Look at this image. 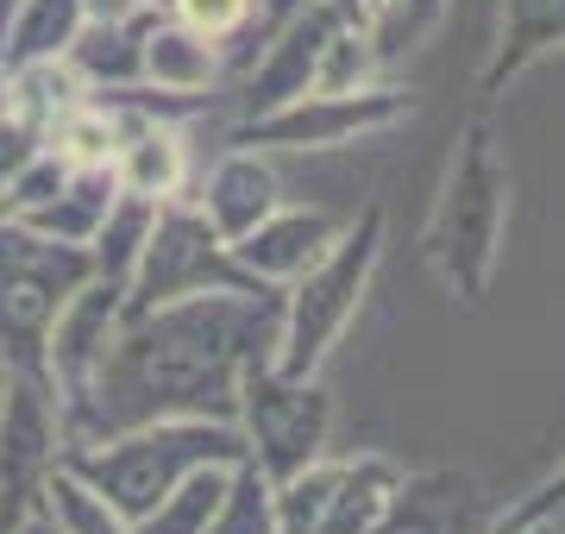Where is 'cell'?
<instances>
[{
    "label": "cell",
    "instance_id": "5bb4252c",
    "mask_svg": "<svg viewBox=\"0 0 565 534\" xmlns=\"http://www.w3.org/2000/svg\"><path fill=\"white\" fill-rule=\"evenodd\" d=\"M221 76V44H207L202 32H189L182 20L158 13L145 32V57H139V83L163 88V95H207Z\"/></svg>",
    "mask_w": 565,
    "mask_h": 534
},
{
    "label": "cell",
    "instance_id": "603a6c76",
    "mask_svg": "<svg viewBox=\"0 0 565 534\" xmlns=\"http://www.w3.org/2000/svg\"><path fill=\"white\" fill-rule=\"evenodd\" d=\"M226 478H233V466H202V472H189L158 510H145L126 534H202L207 522H214V510H221Z\"/></svg>",
    "mask_w": 565,
    "mask_h": 534
},
{
    "label": "cell",
    "instance_id": "3957f363",
    "mask_svg": "<svg viewBox=\"0 0 565 534\" xmlns=\"http://www.w3.org/2000/svg\"><path fill=\"white\" fill-rule=\"evenodd\" d=\"M57 459L82 484H95L126 515V528H132L189 472H202V466H239L245 434H239V421H214V415H170V421H145V428L107 434V440H88V447H63Z\"/></svg>",
    "mask_w": 565,
    "mask_h": 534
},
{
    "label": "cell",
    "instance_id": "2e32d148",
    "mask_svg": "<svg viewBox=\"0 0 565 534\" xmlns=\"http://www.w3.org/2000/svg\"><path fill=\"white\" fill-rule=\"evenodd\" d=\"M114 195H120V183H114V164H102V170H70V183H63L51 202L20 207V214H7V221H20L25 233L57 239V246H88Z\"/></svg>",
    "mask_w": 565,
    "mask_h": 534
},
{
    "label": "cell",
    "instance_id": "ac0fdd59",
    "mask_svg": "<svg viewBox=\"0 0 565 534\" xmlns=\"http://www.w3.org/2000/svg\"><path fill=\"white\" fill-rule=\"evenodd\" d=\"M158 13H139V20H120V25H102V20H82L76 44L63 51L70 70H76L88 88H126L139 83V57H145V32H151Z\"/></svg>",
    "mask_w": 565,
    "mask_h": 534
},
{
    "label": "cell",
    "instance_id": "d4e9b609",
    "mask_svg": "<svg viewBox=\"0 0 565 534\" xmlns=\"http://www.w3.org/2000/svg\"><path fill=\"white\" fill-rule=\"evenodd\" d=\"M163 13L182 20L189 32H202L207 44H226V39H239L245 25H252L258 0H163Z\"/></svg>",
    "mask_w": 565,
    "mask_h": 534
},
{
    "label": "cell",
    "instance_id": "f546056e",
    "mask_svg": "<svg viewBox=\"0 0 565 534\" xmlns=\"http://www.w3.org/2000/svg\"><path fill=\"white\" fill-rule=\"evenodd\" d=\"M25 0H0V32H7V25H13V13H20Z\"/></svg>",
    "mask_w": 565,
    "mask_h": 534
},
{
    "label": "cell",
    "instance_id": "8fae6325",
    "mask_svg": "<svg viewBox=\"0 0 565 534\" xmlns=\"http://www.w3.org/2000/svg\"><path fill=\"white\" fill-rule=\"evenodd\" d=\"M340 25L345 20L327 7V0H308V7H296V13L277 25V32H264V51H258V63H252V76H245L239 120L270 114V107L308 95V88H315V70H321V51L333 44Z\"/></svg>",
    "mask_w": 565,
    "mask_h": 534
},
{
    "label": "cell",
    "instance_id": "4dcf8cb0",
    "mask_svg": "<svg viewBox=\"0 0 565 534\" xmlns=\"http://www.w3.org/2000/svg\"><path fill=\"white\" fill-rule=\"evenodd\" d=\"M0 396H7V365H0Z\"/></svg>",
    "mask_w": 565,
    "mask_h": 534
},
{
    "label": "cell",
    "instance_id": "ffe728a7",
    "mask_svg": "<svg viewBox=\"0 0 565 534\" xmlns=\"http://www.w3.org/2000/svg\"><path fill=\"white\" fill-rule=\"evenodd\" d=\"M76 32H82V0H25L13 25L0 32V70L63 57L76 44Z\"/></svg>",
    "mask_w": 565,
    "mask_h": 534
},
{
    "label": "cell",
    "instance_id": "44dd1931",
    "mask_svg": "<svg viewBox=\"0 0 565 534\" xmlns=\"http://www.w3.org/2000/svg\"><path fill=\"white\" fill-rule=\"evenodd\" d=\"M151 221H158V202H145V195H132V189H120V195L107 202L102 226H95V239H88V265H95L102 284L126 289V277H132V265H139V252H145Z\"/></svg>",
    "mask_w": 565,
    "mask_h": 534
},
{
    "label": "cell",
    "instance_id": "7402d4cb",
    "mask_svg": "<svg viewBox=\"0 0 565 534\" xmlns=\"http://www.w3.org/2000/svg\"><path fill=\"white\" fill-rule=\"evenodd\" d=\"M459 503H465V478H452V472L403 478V491H396L390 515L371 534H452Z\"/></svg>",
    "mask_w": 565,
    "mask_h": 534
},
{
    "label": "cell",
    "instance_id": "e0dca14e",
    "mask_svg": "<svg viewBox=\"0 0 565 534\" xmlns=\"http://www.w3.org/2000/svg\"><path fill=\"white\" fill-rule=\"evenodd\" d=\"M403 491V466L384 459V452H364V459H340V478H333V496H327V515L315 534H371L390 515Z\"/></svg>",
    "mask_w": 565,
    "mask_h": 534
},
{
    "label": "cell",
    "instance_id": "7a4b0ae2",
    "mask_svg": "<svg viewBox=\"0 0 565 534\" xmlns=\"http://www.w3.org/2000/svg\"><path fill=\"white\" fill-rule=\"evenodd\" d=\"M509 195H515V189H509V164H503V145H497V126L478 114V120L459 126V139L446 151L440 189H434V207H427V226H422L427 270H434L459 302H484L490 277H497Z\"/></svg>",
    "mask_w": 565,
    "mask_h": 534
},
{
    "label": "cell",
    "instance_id": "6da1fadb",
    "mask_svg": "<svg viewBox=\"0 0 565 534\" xmlns=\"http://www.w3.org/2000/svg\"><path fill=\"white\" fill-rule=\"evenodd\" d=\"M277 321L282 289H258V296L214 289L120 321L95 371V391L63 428V447H88L170 415L233 421L245 359H277Z\"/></svg>",
    "mask_w": 565,
    "mask_h": 534
},
{
    "label": "cell",
    "instance_id": "30bf717a",
    "mask_svg": "<svg viewBox=\"0 0 565 534\" xmlns=\"http://www.w3.org/2000/svg\"><path fill=\"white\" fill-rule=\"evenodd\" d=\"M57 452H63L57 396L32 377L7 371V396H0V534H13L20 515H32V491H39L44 466Z\"/></svg>",
    "mask_w": 565,
    "mask_h": 534
},
{
    "label": "cell",
    "instance_id": "4316f807",
    "mask_svg": "<svg viewBox=\"0 0 565 534\" xmlns=\"http://www.w3.org/2000/svg\"><path fill=\"white\" fill-rule=\"evenodd\" d=\"M139 13H163V7L158 0H82V20H102V25L139 20Z\"/></svg>",
    "mask_w": 565,
    "mask_h": 534
},
{
    "label": "cell",
    "instance_id": "cb8c5ba5",
    "mask_svg": "<svg viewBox=\"0 0 565 534\" xmlns=\"http://www.w3.org/2000/svg\"><path fill=\"white\" fill-rule=\"evenodd\" d=\"M202 534H277V503H270V478H264L258 466H252V459H239V466H233L221 510H214V522H207Z\"/></svg>",
    "mask_w": 565,
    "mask_h": 534
},
{
    "label": "cell",
    "instance_id": "484cf974",
    "mask_svg": "<svg viewBox=\"0 0 565 534\" xmlns=\"http://www.w3.org/2000/svg\"><path fill=\"white\" fill-rule=\"evenodd\" d=\"M559 510H565V466H559V472H546L541 484H534V491L522 496V503H509V510L497 515V522H490V534H527V528H546V522H553Z\"/></svg>",
    "mask_w": 565,
    "mask_h": 534
},
{
    "label": "cell",
    "instance_id": "277c9868",
    "mask_svg": "<svg viewBox=\"0 0 565 534\" xmlns=\"http://www.w3.org/2000/svg\"><path fill=\"white\" fill-rule=\"evenodd\" d=\"M384 233H390V214L371 202L364 214L345 221V233L296 277V284H282L277 359H270L282 377H321V365L333 359V346L345 340V328H352L359 309H364L371 270L384 258Z\"/></svg>",
    "mask_w": 565,
    "mask_h": 534
},
{
    "label": "cell",
    "instance_id": "5b68a950",
    "mask_svg": "<svg viewBox=\"0 0 565 534\" xmlns=\"http://www.w3.org/2000/svg\"><path fill=\"white\" fill-rule=\"evenodd\" d=\"M95 277L88 246H57L0 214V365L44 384V340L57 309ZM51 391V384H44Z\"/></svg>",
    "mask_w": 565,
    "mask_h": 534
},
{
    "label": "cell",
    "instance_id": "52a82bcc",
    "mask_svg": "<svg viewBox=\"0 0 565 534\" xmlns=\"http://www.w3.org/2000/svg\"><path fill=\"white\" fill-rule=\"evenodd\" d=\"M233 421L245 434V459L270 484H282V478H296L302 466H315L327 452L333 396L321 391V377H282L270 359H245Z\"/></svg>",
    "mask_w": 565,
    "mask_h": 534
},
{
    "label": "cell",
    "instance_id": "ba28073f",
    "mask_svg": "<svg viewBox=\"0 0 565 534\" xmlns=\"http://www.w3.org/2000/svg\"><path fill=\"white\" fill-rule=\"evenodd\" d=\"M408 120V95L403 88H352V95H321L308 88L296 102L270 107V114H252L226 132V145H252V151H340L352 139H371V132H390V126Z\"/></svg>",
    "mask_w": 565,
    "mask_h": 534
},
{
    "label": "cell",
    "instance_id": "1f68e13d",
    "mask_svg": "<svg viewBox=\"0 0 565 534\" xmlns=\"http://www.w3.org/2000/svg\"><path fill=\"white\" fill-rule=\"evenodd\" d=\"M258 7H264V0H258Z\"/></svg>",
    "mask_w": 565,
    "mask_h": 534
},
{
    "label": "cell",
    "instance_id": "83f0119b",
    "mask_svg": "<svg viewBox=\"0 0 565 534\" xmlns=\"http://www.w3.org/2000/svg\"><path fill=\"white\" fill-rule=\"evenodd\" d=\"M327 7H333V13H340L345 25H359V20H364V7H371V0H327Z\"/></svg>",
    "mask_w": 565,
    "mask_h": 534
},
{
    "label": "cell",
    "instance_id": "f1b7e54d",
    "mask_svg": "<svg viewBox=\"0 0 565 534\" xmlns=\"http://www.w3.org/2000/svg\"><path fill=\"white\" fill-rule=\"evenodd\" d=\"M13 534H57V528H51V522H44V515L32 510V515H20V528H13Z\"/></svg>",
    "mask_w": 565,
    "mask_h": 534
},
{
    "label": "cell",
    "instance_id": "9c48e42d",
    "mask_svg": "<svg viewBox=\"0 0 565 534\" xmlns=\"http://www.w3.org/2000/svg\"><path fill=\"white\" fill-rule=\"evenodd\" d=\"M120 284H102V277H88V284L70 296L51 321V340H44V384L57 396V421L70 428L76 409L88 403L95 391V371H102L107 346H114V328H120Z\"/></svg>",
    "mask_w": 565,
    "mask_h": 534
},
{
    "label": "cell",
    "instance_id": "7c38bea8",
    "mask_svg": "<svg viewBox=\"0 0 565 534\" xmlns=\"http://www.w3.org/2000/svg\"><path fill=\"white\" fill-rule=\"evenodd\" d=\"M340 233H345V214H327V207H270L245 239H233V258L264 289H282V284H296Z\"/></svg>",
    "mask_w": 565,
    "mask_h": 534
},
{
    "label": "cell",
    "instance_id": "4fadbf2b",
    "mask_svg": "<svg viewBox=\"0 0 565 534\" xmlns=\"http://www.w3.org/2000/svg\"><path fill=\"white\" fill-rule=\"evenodd\" d=\"M195 207H202L207 226L233 246V239H245L270 207H282V183H277V170H270L264 151H252V145H226L221 158L207 164L202 189H195Z\"/></svg>",
    "mask_w": 565,
    "mask_h": 534
},
{
    "label": "cell",
    "instance_id": "8992f818",
    "mask_svg": "<svg viewBox=\"0 0 565 534\" xmlns=\"http://www.w3.org/2000/svg\"><path fill=\"white\" fill-rule=\"evenodd\" d=\"M214 289L258 296L264 284L233 258V246L207 226V214L189 202V195L158 202V221H151V233H145L139 265H132V277H126L120 321L151 314V309H163V302H182V296H214Z\"/></svg>",
    "mask_w": 565,
    "mask_h": 534
},
{
    "label": "cell",
    "instance_id": "d6986e66",
    "mask_svg": "<svg viewBox=\"0 0 565 534\" xmlns=\"http://www.w3.org/2000/svg\"><path fill=\"white\" fill-rule=\"evenodd\" d=\"M32 510H39L57 534H126V515L114 510L95 484H82L63 459L44 466L39 491H32Z\"/></svg>",
    "mask_w": 565,
    "mask_h": 534
},
{
    "label": "cell",
    "instance_id": "9a60e30c",
    "mask_svg": "<svg viewBox=\"0 0 565 534\" xmlns=\"http://www.w3.org/2000/svg\"><path fill=\"white\" fill-rule=\"evenodd\" d=\"M565 44V0H503V32H497V57L484 63V95H503L522 70Z\"/></svg>",
    "mask_w": 565,
    "mask_h": 534
}]
</instances>
